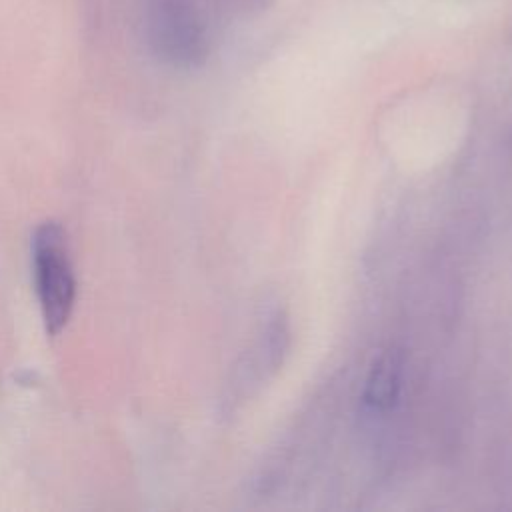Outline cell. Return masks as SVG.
Segmentation results:
<instances>
[{
  "instance_id": "6da1fadb",
  "label": "cell",
  "mask_w": 512,
  "mask_h": 512,
  "mask_svg": "<svg viewBox=\"0 0 512 512\" xmlns=\"http://www.w3.org/2000/svg\"><path fill=\"white\" fill-rule=\"evenodd\" d=\"M36 286L46 330L58 334L74 304V274L66 254L64 232L58 224L46 222L34 234Z\"/></svg>"
},
{
  "instance_id": "7a4b0ae2",
  "label": "cell",
  "mask_w": 512,
  "mask_h": 512,
  "mask_svg": "<svg viewBox=\"0 0 512 512\" xmlns=\"http://www.w3.org/2000/svg\"><path fill=\"white\" fill-rule=\"evenodd\" d=\"M402 364L394 352L380 354L368 374L364 402L374 410H386L394 404L400 390Z\"/></svg>"
}]
</instances>
